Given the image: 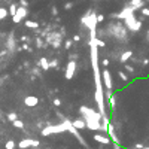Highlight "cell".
Wrapping results in <instances>:
<instances>
[{
	"instance_id": "1",
	"label": "cell",
	"mask_w": 149,
	"mask_h": 149,
	"mask_svg": "<svg viewBox=\"0 0 149 149\" xmlns=\"http://www.w3.org/2000/svg\"><path fill=\"white\" fill-rule=\"evenodd\" d=\"M81 22L86 25L90 29V31H97V12H94L93 9H88L81 18Z\"/></svg>"
},
{
	"instance_id": "2",
	"label": "cell",
	"mask_w": 149,
	"mask_h": 149,
	"mask_svg": "<svg viewBox=\"0 0 149 149\" xmlns=\"http://www.w3.org/2000/svg\"><path fill=\"white\" fill-rule=\"evenodd\" d=\"M107 31L110 33V36H115L116 39H121V40L127 37V29L121 22H110Z\"/></svg>"
},
{
	"instance_id": "3",
	"label": "cell",
	"mask_w": 149,
	"mask_h": 149,
	"mask_svg": "<svg viewBox=\"0 0 149 149\" xmlns=\"http://www.w3.org/2000/svg\"><path fill=\"white\" fill-rule=\"evenodd\" d=\"M58 116L60 118H63V124H64V127H66V131H69V133H72L78 140H79V143L84 146V148H86V149H90L88 148V145H86V142H85V139L81 136V133H79V131H78L76 128H73V125H72V121H69L67 118H64L63 115H61V113H58Z\"/></svg>"
},
{
	"instance_id": "4",
	"label": "cell",
	"mask_w": 149,
	"mask_h": 149,
	"mask_svg": "<svg viewBox=\"0 0 149 149\" xmlns=\"http://www.w3.org/2000/svg\"><path fill=\"white\" fill-rule=\"evenodd\" d=\"M79 113L84 121H88V119H95V121H100L101 119V115L99 112H95L94 109L88 107V106H81L79 107Z\"/></svg>"
},
{
	"instance_id": "5",
	"label": "cell",
	"mask_w": 149,
	"mask_h": 149,
	"mask_svg": "<svg viewBox=\"0 0 149 149\" xmlns=\"http://www.w3.org/2000/svg\"><path fill=\"white\" fill-rule=\"evenodd\" d=\"M58 133H66V127H64L63 122H61V124H57V125H48L45 128H42V131H40V134L43 137L51 136V134H58Z\"/></svg>"
},
{
	"instance_id": "6",
	"label": "cell",
	"mask_w": 149,
	"mask_h": 149,
	"mask_svg": "<svg viewBox=\"0 0 149 149\" xmlns=\"http://www.w3.org/2000/svg\"><path fill=\"white\" fill-rule=\"evenodd\" d=\"M124 24H125V29L130 30V31H133V33H137L140 29H142V22L136 18V15H131V16H128V18H125Z\"/></svg>"
},
{
	"instance_id": "7",
	"label": "cell",
	"mask_w": 149,
	"mask_h": 149,
	"mask_svg": "<svg viewBox=\"0 0 149 149\" xmlns=\"http://www.w3.org/2000/svg\"><path fill=\"white\" fill-rule=\"evenodd\" d=\"M134 9L131 6H125L124 9H122L121 12H118V14H110V18H118V20H125V18H128V16H131V15H134Z\"/></svg>"
},
{
	"instance_id": "8",
	"label": "cell",
	"mask_w": 149,
	"mask_h": 149,
	"mask_svg": "<svg viewBox=\"0 0 149 149\" xmlns=\"http://www.w3.org/2000/svg\"><path fill=\"white\" fill-rule=\"evenodd\" d=\"M75 73H76V61L70 60L67 63V66H66V69H64V78L67 81H70L75 76Z\"/></svg>"
},
{
	"instance_id": "9",
	"label": "cell",
	"mask_w": 149,
	"mask_h": 149,
	"mask_svg": "<svg viewBox=\"0 0 149 149\" xmlns=\"http://www.w3.org/2000/svg\"><path fill=\"white\" fill-rule=\"evenodd\" d=\"M61 39H63V36H61L60 33H57V31H52V33H49V36H46V40H48L54 48H60Z\"/></svg>"
},
{
	"instance_id": "10",
	"label": "cell",
	"mask_w": 149,
	"mask_h": 149,
	"mask_svg": "<svg viewBox=\"0 0 149 149\" xmlns=\"http://www.w3.org/2000/svg\"><path fill=\"white\" fill-rule=\"evenodd\" d=\"M100 75H101V78H103L101 84L106 86V90H112V88H113V81H112V75H110V72H109L107 69H104Z\"/></svg>"
},
{
	"instance_id": "11",
	"label": "cell",
	"mask_w": 149,
	"mask_h": 149,
	"mask_svg": "<svg viewBox=\"0 0 149 149\" xmlns=\"http://www.w3.org/2000/svg\"><path fill=\"white\" fill-rule=\"evenodd\" d=\"M27 15H29V11L25 9V7L18 6V7H16V14H15V16H12V21H14L15 24H18V22H20L21 20H24Z\"/></svg>"
},
{
	"instance_id": "12",
	"label": "cell",
	"mask_w": 149,
	"mask_h": 149,
	"mask_svg": "<svg viewBox=\"0 0 149 149\" xmlns=\"http://www.w3.org/2000/svg\"><path fill=\"white\" fill-rule=\"evenodd\" d=\"M84 122H85V128H88L91 131H100L101 130V122L100 121L88 119V121H84Z\"/></svg>"
},
{
	"instance_id": "13",
	"label": "cell",
	"mask_w": 149,
	"mask_h": 149,
	"mask_svg": "<svg viewBox=\"0 0 149 149\" xmlns=\"http://www.w3.org/2000/svg\"><path fill=\"white\" fill-rule=\"evenodd\" d=\"M24 103L27 107H34L39 104V99L36 97V95H27V97L24 99Z\"/></svg>"
},
{
	"instance_id": "14",
	"label": "cell",
	"mask_w": 149,
	"mask_h": 149,
	"mask_svg": "<svg viewBox=\"0 0 149 149\" xmlns=\"http://www.w3.org/2000/svg\"><path fill=\"white\" fill-rule=\"evenodd\" d=\"M107 133H109V139L110 140H113V145H119V140H118V137H116V133H115V127H113L110 122H109V125H107Z\"/></svg>"
},
{
	"instance_id": "15",
	"label": "cell",
	"mask_w": 149,
	"mask_h": 149,
	"mask_svg": "<svg viewBox=\"0 0 149 149\" xmlns=\"http://www.w3.org/2000/svg\"><path fill=\"white\" fill-rule=\"evenodd\" d=\"M145 5H146L145 0H130L127 6H131L134 11H137V9H142V7H145Z\"/></svg>"
},
{
	"instance_id": "16",
	"label": "cell",
	"mask_w": 149,
	"mask_h": 149,
	"mask_svg": "<svg viewBox=\"0 0 149 149\" xmlns=\"http://www.w3.org/2000/svg\"><path fill=\"white\" fill-rule=\"evenodd\" d=\"M131 58H133V51H124V52L121 54L119 61H121L122 64H127V61H128V60H131Z\"/></svg>"
},
{
	"instance_id": "17",
	"label": "cell",
	"mask_w": 149,
	"mask_h": 149,
	"mask_svg": "<svg viewBox=\"0 0 149 149\" xmlns=\"http://www.w3.org/2000/svg\"><path fill=\"white\" fill-rule=\"evenodd\" d=\"M94 140L101 143V145H109L110 143V139L106 137V136H103V134H94Z\"/></svg>"
},
{
	"instance_id": "18",
	"label": "cell",
	"mask_w": 149,
	"mask_h": 149,
	"mask_svg": "<svg viewBox=\"0 0 149 149\" xmlns=\"http://www.w3.org/2000/svg\"><path fill=\"white\" fill-rule=\"evenodd\" d=\"M72 125H73V128H76V130H84V128H85V122H84L82 118H79V119L72 121Z\"/></svg>"
},
{
	"instance_id": "19",
	"label": "cell",
	"mask_w": 149,
	"mask_h": 149,
	"mask_svg": "<svg viewBox=\"0 0 149 149\" xmlns=\"http://www.w3.org/2000/svg\"><path fill=\"white\" fill-rule=\"evenodd\" d=\"M39 67H42V70L48 72V70H49V60L45 58V57H42V58L39 60Z\"/></svg>"
},
{
	"instance_id": "20",
	"label": "cell",
	"mask_w": 149,
	"mask_h": 149,
	"mask_svg": "<svg viewBox=\"0 0 149 149\" xmlns=\"http://www.w3.org/2000/svg\"><path fill=\"white\" fill-rule=\"evenodd\" d=\"M31 143H30V139H22L18 142V149H25V148H30Z\"/></svg>"
},
{
	"instance_id": "21",
	"label": "cell",
	"mask_w": 149,
	"mask_h": 149,
	"mask_svg": "<svg viewBox=\"0 0 149 149\" xmlns=\"http://www.w3.org/2000/svg\"><path fill=\"white\" fill-rule=\"evenodd\" d=\"M25 27L37 30V29H39V22H36V21H31V20H27V21H25Z\"/></svg>"
},
{
	"instance_id": "22",
	"label": "cell",
	"mask_w": 149,
	"mask_h": 149,
	"mask_svg": "<svg viewBox=\"0 0 149 149\" xmlns=\"http://www.w3.org/2000/svg\"><path fill=\"white\" fill-rule=\"evenodd\" d=\"M16 7H18V6H16L15 3H12V5L9 6V11H7V14H9L11 16H15V14H16Z\"/></svg>"
},
{
	"instance_id": "23",
	"label": "cell",
	"mask_w": 149,
	"mask_h": 149,
	"mask_svg": "<svg viewBox=\"0 0 149 149\" xmlns=\"http://www.w3.org/2000/svg\"><path fill=\"white\" fill-rule=\"evenodd\" d=\"M109 103H110L112 110H115V107H116V95H112V97L109 99Z\"/></svg>"
},
{
	"instance_id": "24",
	"label": "cell",
	"mask_w": 149,
	"mask_h": 149,
	"mask_svg": "<svg viewBox=\"0 0 149 149\" xmlns=\"http://www.w3.org/2000/svg\"><path fill=\"white\" fill-rule=\"evenodd\" d=\"M15 146H16V143L14 142V140H7V142L5 143V148H6V149H15Z\"/></svg>"
},
{
	"instance_id": "25",
	"label": "cell",
	"mask_w": 149,
	"mask_h": 149,
	"mask_svg": "<svg viewBox=\"0 0 149 149\" xmlns=\"http://www.w3.org/2000/svg\"><path fill=\"white\" fill-rule=\"evenodd\" d=\"M12 124H14V127H16V128H21V130H24V122H22L21 119H16V121H14Z\"/></svg>"
},
{
	"instance_id": "26",
	"label": "cell",
	"mask_w": 149,
	"mask_h": 149,
	"mask_svg": "<svg viewBox=\"0 0 149 149\" xmlns=\"http://www.w3.org/2000/svg\"><path fill=\"white\" fill-rule=\"evenodd\" d=\"M6 118H7V121H11V122H14V121H16V119H18V116H16V113H7V115H6Z\"/></svg>"
},
{
	"instance_id": "27",
	"label": "cell",
	"mask_w": 149,
	"mask_h": 149,
	"mask_svg": "<svg viewBox=\"0 0 149 149\" xmlns=\"http://www.w3.org/2000/svg\"><path fill=\"white\" fill-rule=\"evenodd\" d=\"M95 45H97V48H104V46H106V43H104L100 37H97V39H95Z\"/></svg>"
},
{
	"instance_id": "28",
	"label": "cell",
	"mask_w": 149,
	"mask_h": 149,
	"mask_svg": "<svg viewBox=\"0 0 149 149\" xmlns=\"http://www.w3.org/2000/svg\"><path fill=\"white\" fill-rule=\"evenodd\" d=\"M7 16V11L5 9V7H0V20H3Z\"/></svg>"
},
{
	"instance_id": "29",
	"label": "cell",
	"mask_w": 149,
	"mask_h": 149,
	"mask_svg": "<svg viewBox=\"0 0 149 149\" xmlns=\"http://www.w3.org/2000/svg\"><path fill=\"white\" fill-rule=\"evenodd\" d=\"M51 67L57 69V67H58V60H51V61H49V69H51Z\"/></svg>"
},
{
	"instance_id": "30",
	"label": "cell",
	"mask_w": 149,
	"mask_h": 149,
	"mask_svg": "<svg viewBox=\"0 0 149 149\" xmlns=\"http://www.w3.org/2000/svg\"><path fill=\"white\" fill-rule=\"evenodd\" d=\"M118 76H119V78H121V79L124 81V82H127V81H128V76H127L124 72H118Z\"/></svg>"
},
{
	"instance_id": "31",
	"label": "cell",
	"mask_w": 149,
	"mask_h": 149,
	"mask_svg": "<svg viewBox=\"0 0 149 149\" xmlns=\"http://www.w3.org/2000/svg\"><path fill=\"white\" fill-rule=\"evenodd\" d=\"M30 143H31V146L33 148H39V140H36V139H30Z\"/></svg>"
},
{
	"instance_id": "32",
	"label": "cell",
	"mask_w": 149,
	"mask_h": 149,
	"mask_svg": "<svg viewBox=\"0 0 149 149\" xmlns=\"http://www.w3.org/2000/svg\"><path fill=\"white\" fill-rule=\"evenodd\" d=\"M140 12H142V16H149V7H142Z\"/></svg>"
},
{
	"instance_id": "33",
	"label": "cell",
	"mask_w": 149,
	"mask_h": 149,
	"mask_svg": "<svg viewBox=\"0 0 149 149\" xmlns=\"http://www.w3.org/2000/svg\"><path fill=\"white\" fill-rule=\"evenodd\" d=\"M73 7V2H67V3H64V9L66 11H70Z\"/></svg>"
},
{
	"instance_id": "34",
	"label": "cell",
	"mask_w": 149,
	"mask_h": 149,
	"mask_svg": "<svg viewBox=\"0 0 149 149\" xmlns=\"http://www.w3.org/2000/svg\"><path fill=\"white\" fill-rule=\"evenodd\" d=\"M112 95H113V93H112V90H106V93H104V97H106V99H110V97H112Z\"/></svg>"
},
{
	"instance_id": "35",
	"label": "cell",
	"mask_w": 149,
	"mask_h": 149,
	"mask_svg": "<svg viewBox=\"0 0 149 149\" xmlns=\"http://www.w3.org/2000/svg\"><path fill=\"white\" fill-rule=\"evenodd\" d=\"M20 5H21V7H25V9H27L29 2H27V0H20Z\"/></svg>"
},
{
	"instance_id": "36",
	"label": "cell",
	"mask_w": 149,
	"mask_h": 149,
	"mask_svg": "<svg viewBox=\"0 0 149 149\" xmlns=\"http://www.w3.org/2000/svg\"><path fill=\"white\" fill-rule=\"evenodd\" d=\"M125 70H127V72H128V73H134V69H133V67H131L130 64H125Z\"/></svg>"
},
{
	"instance_id": "37",
	"label": "cell",
	"mask_w": 149,
	"mask_h": 149,
	"mask_svg": "<svg viewBox=\"0 0 149 149\" xmlns=\"http://www.w3.org/2000/svg\"><path fill=\"white\" fill-rule=\"evenodd\" d=\"M31 73H33V76H40V70L39 69H33Z\"/></svg>"
},
{
	"instance_id": "38",
	"label": "cell",
	"mask_w": 149,
	"mask_h": 149,
	"mask_svg": "<svg viewBox=\"0 0 149 149\" xmlns=\"http://www.w3.org/2000/svg\"><path fill=\"white\" fill-rule=\"evenodd\" d=\"M103 20H104V15L97 14V24H99V22H103Z\"/></svg>"
},
{
	"instance_id": "39",
	"label": "cell",
	"mask_w": 149,
	"mask_h": 149,
	"mask_svg": "<svg viewBox=\"0 0 149 149\" xmlns=\"http://www.w3.org/2000/svg\"><path fill=\"white\" fill-rule=\"evenodd\" d=\"M51 14L54 15V16H57V15H58V9H57L55 6H52V9H51Z\"/></svg>"
},
{
	"instance_id": "40",
	"label": "cell",
	"mask_w": 149,
	"mask_h": 149,
	"mask_svg": "<svg viewBox=\"0 0 149 149\" xmlns=\"http://www.w3.org/2000/svg\"><path fill=\"white\" fill-rule=\"evenodd\" d=\"M15 48V43H14V37L9 39V49H14Z\"/></svg>"
},
{
	"instance_id": "41",
	"label": "cell",
	"mask_w": 149,
	"mask_h": 149,
	"mask_svg": "<svg viewBox=\"0 0 149 149\" xmlns=\"http://www.w3.org/2000/svg\"><path fill=\"white\" fill-rule=\"evenodd\" d=\"M36 46H37V48H42V39H40V37H36Z\"/></svg>"
},
{
	"instance_id": "42",
	"label": "cell",
	"mask_w": 149,
	"mask_h": 149,
	"mask_svg": "<svg viewBox=\"0 0 149 149\" xmlns=\"http://www.w3.org/2000/svg\"><path fill=\"white\" fill-rule=\"evenodd\" d=\"M54 104H55V106H57V107H60V106H61V100L55 97V99H54Z\"/></svg>"
},
{
	"instance_id": "43",
	"label": "cell",
	"mask_w": 149,
	"mask_h": 149,
	"mask_svg": "<svg viewBox=\"0 0 149 149\" xmlns=\"http://www.w3.org/2000/svg\"><path fill=\"white\" fill-rule=\"evenodd\" d=\"M21 49H24V51H29V52H31V48H30L29 45H25V43H24V45L21 46Z\"/></svg>"
},
{
	"instance_id": "44",
	"label": "cell",
	"mask_w": 149,
	"mask_h": 149,
	"mask_svg": "<svg viewBox=\"0 0 149 149\" xmlns=\"http://www.w3.org/2000/svg\"><path fill=\"white\" fill-rule=\"evenodd\" d=\"M66 49H70V48H72V40H66Z\"/></svg>"
},
{
	"instance_id": "45",
	"label": "cell",
	"mask_w": 149,
	"mask_h": 149,
	"mask_svg": "<svg viewBox=\"0 0 149 149\" xmlns=\"http://www.w3.org/2000/svg\"><path fill=\"white\" fill-rule=\"evenodd\" d=\"M101 64L104 66V69H106V67L109 66V60H101Z\"/></svg>"
},
{
	"instance_id": "46",
	"label": "cell",
	"mask_w": 149,
	"mask_h": 149,
	"mask_svg": "<svg viewBox=\"0 0 149 149\" xmlns=\"http://www.w3.org/2000/svg\"><path fill=\"white\" fill-rule=\"evenodd\" d=\"M140 63H142L143 66H148V64H149V60H148V58H143L142 61H140Z\"/></svg>"
},
{
	"instance_id": "47",
	"label": "cell",
	"mask_w": 149,
	"mask_h": 149,
	"mask_svg": "<svg viewBox=\"0 0 149 149\" xmlns=\"http://www.w3.org/2000/svg\"><path fill=\"white\" fill-rule=\"evenodd\" d=\"M142 148H143L142 143H136V145H134V149H142Z\"/></svg>"
},
{
	"instance_id": "48",
	"label": "cell",
	"mask_w": 149,
	"mask_h": 149,
	"mask_svg": "<svg viewBox=\"0 0 149 149\" xmlns=\"http://www.w3.org/2000/svg\"><path fill=\"white\" fill-rule=\"evenodd\" d=\"M73 40H75V42H79V40H81V36H78V34H76V36H73Z\"/></svg>"
},
{
	"instance_id": "49",
	"label": "cell",
	"mask_w": 149,
	"mask_h": 149,
	"mask_svg": "<svg viewBox=\"0 0 149 149\" xmlns=\"http://www.w3.org/2000/svg\"><path fill=\"white\" fill-rule=\"evenodd\" d=\"M21 40H22V42H27V40H29V37H27V36H22V37H21Z\"/></svg>"
},
{
	"instance_id": "50",
	"label": "cell",
	"mask_w": 149,
	"mask_h": 149,
	"mask_svg": "<svg viewBox=\"0 0 149 149\" xmlns=\"http://www.w3.org/2000/svg\"><path fill=\"white\" fill-rule=\"evenodd\" d=\"M146 39H148V42H149V30H148V33H146Z\"/></svg>"
},
{
	"instance_id": "51",
	"label": "cell",
	"mask_w": 149,
	"mask_h": 149,
	"mask_svg": "<svg viewBox=\"0 0 149 149\" xmlns=\"http://www.w3.org/2000/svg\"><path fill=\"white\" fill-rule=\"evenodd\" d=\"M148 2H149V0H145V3H148Z\"/></svg>"
}]
</instances>
